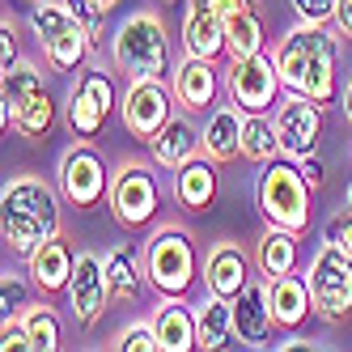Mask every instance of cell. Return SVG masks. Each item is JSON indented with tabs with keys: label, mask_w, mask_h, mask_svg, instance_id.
<instances>
[{
	"label": "cell",
	"mask_w": 352,
	"mask_h": 352,
	"mask_svg": "<svg viewBox=\"0 0 352 352\" xmlns=\"http://www.w3.org/2000/svg\"><path fill=\"white\" fill-rule=\"evenodd\" d=\"M217 166L208 153L191 157L187 166L174 170V199H179V208L187 212H208L212 199H217Z\"/></svg>",
	"instance_id": "21"
},
{
	"label": "cell",
	"mask_w": 352,
	"mask_h": 352,
	"mask_svg": "<svg viewBox=\"0 0 352 352\" xmlns=\"http://www.w3.org/2000/svg\"><path fill=\"white\" fill-rule=\"evenodd\" d=\"M297 238L293 230H280V225H267L259 246H255V267L267 276H285V272H297Z\"/></svg>",
	"instance_id": "28"
},
{
	"label": "cell",
	"mask_w": 352,
	"mask_h": 352,
	"mask_svg": "<svg viewBox=\"0 0 352 352\" xmlns=\"http://www.w3.org/2000/svg\"><path fill=\"white\" fill-rule=\"evenodd\" d=\"M119 111L136 140H153L174 119V85L170 81H132Z\"/></svg>",
	"instance_id": "14"
},
{
	"label": "cell",
	"mask_w": 352,
	"mask_h": 352,
	"mask_svg": "<svg viewBox=\"0 0 352 352\" xmlns=\"http://www.w3.org/2000/svg\"><path fill=\"white\" fill-rule=\"evenodd\" d=\"M267 301H272V318L280 331H297L301 322L314 314V297H310V280L297 272L272 276L267 280Z\"/></svg>",
	"instance_id": "20"
},
{
	"label": "cell",
	"mask_w": 352,
	"mask_h": 352,
	"mask_svg": "<svg viewBox=\"0 0 352 352\" xmlns=\"http://www.w3.org/2000/svg\"><path fill=\"white\" fill-rule=\"evenodd\" d=\"M225 89H230V98L246 115H272L276 102H280V89H285L280 85V68H276V56L259 52V56L234 60L230 77H225Z\"/></svg>",
	"instance_id": "11"
},
{
	"label": "cell",
	"mask_w": 352,
	"mask_h": 352,
	"mask_svg": "<svg viewBox=\"0 0 352 352\" xmlns=\"http://www.w3.org/2000/svg\"><path fill=\"white\" fill-rule=\"evenodd\" d=\"M331 26L340 30V38L352 43V0H336V17H331Z\"/></svg>",
	"instance_id": "39"
},
{
	"label": "cell",
	"mask_w": 352,
	"mask_h": 352,
	"mask_svg": "<svg viewBox=\"0 0 352 352\" xmlns=\"http://www.w3.org/2000/svg\"><path fill=\"white\" fill-rule=\"evenodd\" d=\"M60 195L68 199L72 208H98L111 199V174H107V162L94 144H72L68 153L60 157Z\"/></svg>",
	"instance_id": "10"
},
{
	"label": "cell",
	"mask_w": 352,
	"mask_h": 352,
	"mask_svg": "<svg viewBox=\"0 0 352 352\" xmlns=\"http://www.w3.org/2000/svg\"><path fill=\"white\" fill-rule=\"evenodd\" d=\"M322 242H336V246H344L348 255H352V208H344V212H336L331 221H327Z\"/></svg>",
	"instance_id": "37"
},
{
	"label": "cell",
	"mask_w": 352,
	"mask_h": 352,
	"mask_svg": "<svg viewBox=\"0 0 352 352\" xmlns=\"http://www.w3.org/2000/svg\"><path fill=\"white\" fill-rule=\"evenodd\" d=\"M280 331L272 318V301H267V276L250 280L238 297H234V336L246 348H272V336Z\"/></svg>",
	"instance_id": "15"
},
{
	"label": "cell",
	"mask_w": 352,
	"mask_h": 352,
	"mask_svg": "<svg viewBox=\"0 0 352 352\" xmlns=\"http://www.w3.org/2000/svg\"><path fill=\"white\" fill-rule=\"evenodd\" d=\"M38 89H43V77L34 72V64H30V60H17L13 68L0 72V123H5V132L17 123L21 107H26Z\"/></svg>",
	"instance_id": "26"
},
{
	"label": "cell",
	"mask_w": 352,
	"mask_h": 352,
	"mask_svg": "<svg viewBox=\"0 0 352 352\" xmlns=\"http://www.w3.org/2000/svg\"><path fill=\"white\" fill-rule=\"evenodd\" d=\"M111 306V285H107V267L94 250H81L77 255V267H72V280H68V310H72V322L89 331V327L102 322Z\"/></svg>",
	"instance_id": "13"
},
{
	"label": "cell",
	"mask_w": 352,
	"mask_h": 352,
	"mask_svg": "<svg viewBox=\"0 0 352 352\" xmlns=\"http://www.w3.org/2000/svg\"><path fill=\"white\" fill-rule=\"evenodd\" d=\"M310 297H314V314L322 322H348L352 318V255L336 242H322L314 250V259L306 267Z\"/></svg>",
	"instance_id": "7"
},
{
	"label": "cell",
	"mask_w": 352,
	"mask_h": 352,
	"mask_svg": "<svg viewBox=\"0 0 352 352\" xmlns=\"http://www.w3.org/2000/svg\"><path fill=\"white\" fill-rule=\"evenodd\" d=\"M21 322H26V331H30L34 352H56V348H60V318H56L52 306H30V310H21Z\"/></svg>",
	"instance_id": "32"
},
{
	"label": "cell",
	"mask_w": 352,
	"mask_h": 352,
	"mask_svg": "<svg viewBox=\"0 0 352 352\" xmlns=\"http://www.w3.org/2000/svg\"><path fill=\"white\" fill-rule=\"evenodd\" d=\"M297 166H301V174H306V179H310V187L318 191V187H322V179H327V174H322V162H318V153H310V157H301Z\"/></svg>",
	"instance_id": "41"
},
{
	"label": "cell",
	"mask_w": 352,
	"mask_h": 352,
	"mask_svg": "<svg viewBox=\"0 0 352 352\" xmlns=\"http://www.w3.org/2000/svg\"><path fill=\"white\" fill-rule=\"evenodd\" d=\"M72 267H77V255L64 234L47 238L43 246H34L26 255V276L30 285L43 293V297H56V293H68V280H72Z\"/></svg>",
	"instance_id": "17"
},
{
	"label": "cell",
	"mask_w": 352,
	"mask_h": 352,
	"mask_svg": "<svg viewBox=\"0 0 352 352\" xmlns=\"http://www.w3.org/2000/svg\"><path fill=\"white\" fill-rule=\"evenodd\" d=\"M174 98H179L183 111H208L217 107V94H221V72H217V60H199V56H187L179 68H174Z\"/></svg>",
	"instance_id": "19"
},
{
	"label": "cell",
	"mask_w": 352,
	"mask_h": 352,
	"mask_svg": "<svg viewBox=\"0 0 352 352\" xmlns=\"http://www.w3.org/2000/svg\"><path fill=\"white\" fill-rule=\"evenodd\" d=\"M102 267H107V285H111V301H136L144 293V255L136 242H119L102 255Z\"/></svg>",
	"instance_id": "22"
},
{
	"label": "cell",
	"mask_w": 352,
	"mask_h": 352,
	"mask_svg": "<svg viewBox=\"0 0 352 352\" xmlns=\"http://www.w3.org/2000/svg\"><path fill=\"white\" fill-rule=\"evenodd\" d=\"M242 128H246V111L234 102V107H217L208 115V123L199 128V140H204V153L212 162H234L242 157Z\"/></svg>",
	"instance_id": "23"
},
{
	"label": "cell",
	"mask_w": 352,
	"mask_h": 352,
	"mask_svg": "<svg viewBox=\"0 0 352 352\" xmlns=\"http://www.w3.org/2000/svg\"><path fill=\"white\" fill-rule=\"evenodd\" d=\"M115 102H119V94H115L111 72H102V68L81 72V81L68 89V102H64V119H68L72 136L98 140L102 128L111 123V115H115Z\"/></svg>",
	"instance_id": "8"
},
{
	"label": "cell",
	"mask_w": 352,
	"mask_h": 352,
	"mask_svg": "<svg viewBox=\"0 0 352 352\" xmlns=\"http://www.w3.org/2000/svg\"><path fill=\"white\" fill-rule=\"evenodd\" d=\"M0 230L17 255H30L34 246L60 234V187L43 174H17L0 191Z\"/></svg>",
	"instance_id": "2"
},
{
	"label": "cell",
	"mask_w": 352,
	"mask_h": 352,
	"mask_svg": "<svg viewBox=\"0 0 352 352\" xmlns=\"http://www.w3.org/2000/svg\"><path fill=\"white\" fill-rule=\"evenodd\" d=\"M348 208H352V179H348Z\"/></svg>",
	"instance_id": "45"
},
{
	"label": "cell",
	"mask_w": 352,
	"mask_h": 352,
	"mask_svg": "<svg viewBox=\"0 0 352 352\" xmlns=\"http://www.w3.org/2000/svg\"><path fill=\"white\" fill-rule=\"evenodd\" d=\"M272 56H276V68H280L285 94H306V98H314L318 107H331L340 98V85H336L340 30L336 26L297 21Z\"/></svg>",
	"instance_id": "1"
},
{
	"label": "cell",
	"mask_w": 352,
	"mask_h": 352,
	"mask_svg": "<svg viewBox=\"0 0 352 352\" xmlns=\"http://www.w3.org/2000/svg\"><path fill=\"white\" fill-rule=\"evenodd\" d=\"M183 52L199 60H221L225 47V13L212 0H187V17H183Z\"/></svg>",
	"instance_id": "18"
},
{
	"label": "cell",
	"mask_w": 352,
	"mask_h": 352,
	"mask_svg": "<svg viewBox=\"0 0 352 352\" xmlns=\"http://www.w3.org/2000/svg\"><path fill=\"white\" fill-rule=\"evenodd\" d=\"M272 348H280V352H289V348H314V344H310L306 336H285L280 344H272Z\"/></svg>",
	"instance_id": "42"
},
{
	"label": "cell",
	"mask_w": 352,
	"mask_h": 352,
	"mask_svg": "<svg viewBox=\"0 0 352 352\" xmlns=\"http://www.w3.org/2000/svg\"><path fill=\"white\" fill-rule=\"evenodd\" d=\"M0 348H5V352H34L21 314H5V322H0Z\"/></svg>",
	"instance_id": "35"
},
{
	"label": "cell",
	"mask_w": 352,
	"mask_h": 352,
	"mask_svg": "<svg viewBox=\"0 0 352 352\" xmlns=\"http://www.w3.org/2000/svg\"><path fill=\"white\" fill-rule=\"evenodd\" d=\"M144 272H148V289H157L162 297H187L199 276L191 234L179 225L153 230V238L144 242Z\"/></svg>",
	"instance_id": "6"
},
{
	"label": "cell",
	"mask_w": 352,
	"mask_h": 352,
	"mask_svg": "<svg viewBox=\"0 0 352 352\" xmlns=\"http://www.w3.org/2000/svg\"><path fill=\"white\" fill-rule=\"evenodd\" d=\"M293 9L301 21H318V26H331L336 17V0H293Z\"/></svg>",
	"instance_id": "36"
},
{
	"label": "cell",
	"mask_w": 352,
	"mask_h": 352,
	"mask_svg": "<svg viewBox=\"0 0 352 352\" xmlns=\"http://www.w3.org/2000/svg\"><path fill=\"white\" fill-rule=\"evenodd\" d=\"M30 34L34 43L43 47V56L52 68L60 72H77L89 52H94V38L85 34V26L77 17H72V9L64 5V0H38V5H30Z\"/></svg>",
	"instance_id": "5"
},
{
	"label": "cell",
	"mask_w": 352,
	"mask_h": 352,
	"mask_svg": "<svg viewBox=\"0 0 352 352\" xmlns=\"http://www.w3.org/2000/svg\"><path fill=\"white\" fill-rule=\"evenodd\" d=\"M0 310L5 314L21 310V276L17 272H5V280H0Z\"/></svg>",
	"instance_id": "38"
},
{
	"label": "cell",
	"mask_w": 352,
	"mask_h": 352,
	"mask_svg": "<svg viewBox=\"0 0 352 352\" xmlns=\"http://www.w3.org/2000/svg\"><path fill=\"white\" fill-rule=\"evenodd\" d=\"M0 38H5V56H0V72H5V68H13V64L21 60V56H17V34H13L9 21L0 26Z\"/></svg>",
	"instance_id": "40"
},
{
	"label": "cell",
	"mask_w": 352,
	"mask_h": 352,
	"mask_svg": "<svg viewBox=\"0 0 352 352\" xmlns=\"http://www.w3.org/2000/svg\"><path fill=\"white\" fill-rule=\"evenodd\" d=\"M64 5L72 9V17L85 26V34L94 38V47H98V38L107 34V9L98 5V0H64Z\"/></svg>",
	"instance_id": "34"
},
{
	"label": "cell",
	"mask_w": 352,
	"mask_h": 352,
	"mask_svg": "<svg viewBox=\"0 0 352 352\" xmlns=\"http://www.w3.org/2000/svg\"><path fill=\"white\" fill-rule=\"evenodd\" d=\"M276 132H280V148L285 157L301 162L318 153V136H322V107L306 94H285L280 102H276Z\"/></svg>",
	"instance_id": "12"
},
{
	"label": "cell",
	"mask_w": 352,
	"mask_h": 352,
	"mask_svg": "<svg viewBox=\"0 0 352 352\" xmlns=\"http://www.w3.org/2000/svg\"><path fill=\"white\" fill-rule=\"evenodd\" d=\"M344 115H348V128H352V85H348V94H344Z\"/></svg>",
	"instance_id": "44"
},
{
	"label": "cell",
	"mask_w": 352,
	"mask_h": 352,
	"mask_svg": "<svg viewBox=\"0 0 352 352\" xmlns=\"http://www.w3.org/2000/svg\"><path fill=\"white\" fill-rule=\"evenodd\" d=\"M21 5H38V0H21Z\"/></svg>",
	"instance_id": "46"
},
{
	"label": "cell",
	"mask_w": 352,
	"mask_h": 352,
	"mask_svg": "<svg viewBox=\"0 0 352 352\" xmlns=\"http://www.w3.org/2000/svg\"><path fill=\"white\" fill-rule=\"evenodd\" d=\"M115 348L119 352H157L162 348V340H157V327H153V318H136L132 327H123V331L115 336Z\"/></svg>",
	"instance_id": "33"
},
{
	"label": "cell",
	"mask_w": 352,
	"mask_h": 352,
	"mask_svg": "<svg viewBox=\"0 0 352 352\" xmlns=\"http://www.w3.org/2000/svg\"><path fill=\"white\" fill-rule=\"evenodd\" d=\"M52 123H56V102H52V94H47V85L30 98L26 107H21L17 123H13V132L17 136H26V140H43L47 132H52Z\"/></svg>",
	"instance_id": "31"
},
{
	"label": "cell",
	"mask_w": 352,
	"mask_h": 352,
	"mask_svg": "<svg viewBox=\"0 0 352 352\" xmlns=\"http://www.w3.org/2000/svg\"><path fill=\"white\" fill-rule=\"evenodd\" d=\"M162 208V191L157 179L144 162H123L111 174V217L123 230H144Z\"/></svg>",
	"instance_id": "9"
},
{
	"label": "cell",
	"mask_w": 352,
	"mask_h": 352,
	"mask_svg": "<svg viewBox=\"0 0 352 352\" xmlns=\"http://www.w3.org/2000/svg\"><path fill=\"white\" fill-rule=\"evenodd\" d=\"M310 179L301 174L297 162H285V153L267 162L259 174V212L267 217V225H280V230L306 234L310 230Z\"/></svg>",
	"instance_id": "4"
},
{
	"label": "cell",
	"mask_w": 352,
	"mask_h": 352,
	"mask_svg": "<svg viewBox=\"0 0 352 352\" xmlns=\"http://www.w3.org/2000/svg\"><path fill=\"white\" fill-rule=\"evenodd\" d=\"M195 327H199V348H208V352L225 348L234 340V301L208 293L195 306Z\"/></svg>",
	"instance_id": "29"
},
{
	"label": "cell",
	"mask_w": 352,
	"mask_h": 352,
	"mask_svg": "<svg viewBox=\"0 0 352 352\" xmlns=\"http://www.w3.org/2000/svg\"><path fill=\"white\" fill-rule=\"evenodd\" d=\"M250 280H255V255H246L238 242H217L204 259V289L234 301Z\"/></svg>",
	"instance_id": "16"
},
{
	"label": "cell",
	"mask_w": 352,
	"mask_h": 352,
	"mask_svg": "<svg viewBox=\"0 0 352 352\" xmlns=\"http://www.w3.org/2000/svg\"><path fill=\"white\" fill-rule=\"evenodd\" d=\"M221 13H234V9H255V0H212Z\"/></svg>",
	"instance_id": "43"
},
{
	"label": "cell",
	"mask_w": 352,
	"mask_h": 352,
	"mask_svg": "<svg viewBox=\"0 0 352 352\" xmlns=\"http://www.w3.org/2000/svg\"><path fill=\"white\" fill-rule=\"evenodd\" d=\"M225 47H230L234 60L267 52V26H263L259 9H234V13H225Z\"/></svg>",
	"instance_id": "27"
},
{
	"label": "cell",
	"mask_w": 352,
	"mask_h": 352,
	"mask_svg": "<svg viewBox=\"0 0 352 352\" xmlns=\"http://www.w3.org/2000/svg\"><path fill=\"white\" fill-rule=\"evenodd\" d=\"M111 60L115 72H123L128 81H170V34L162 26V17L153 9L132 13L111 38Z\"/></svg>",
	"instance_id": "3"
},
{
	"label": "cell",
	"mask_w": 352,
	"mask_h": 352,
	"mask_svg": "<svg viewBox=\"0 0 352 352\" xmlns=\"http://www.w3.org/2000/svg\"><path fill=\"white\" fill-rule=\"evenodd\" d=\"M148 153H153V162H157L162 170H179V166H187L191 157L204 153V140H199V132L191 128L187 119L174 115L166 128L148 140Z\"/></svg>",
	"instance_id": "25"
},
{
	"label": "cell",
	"mask_w": 352,
	"mask_h": 352,
	"mask_svg": "<svg viewBox=\"0 0 352 352\" xmlns=\"http://www.w3.org/2000/svg\"><path fill=\"white\" fill-rule=\"evenodd\" d=\"M153 327L162 352H191L199 348V327H195V306H183V297H162L153 310Z\"/></svg>",
	"instance_id": "24"
},
{
	"label": "cell",
	"mask_w": 352,
	"mask_h": 352,
	"mask_svg": "<svg viewBox=\"0 0 352 352\" xmlns=\"http://www.w3.org/2000/svg\"><path fill=\"white\" fill-rule=\"evenodd\" d=\"M285 148H280V132H276V119L272 115H246V128H242V157L246 162H276Z\"/></svg>",
	"instance_id": "30"
}]
</instances>
